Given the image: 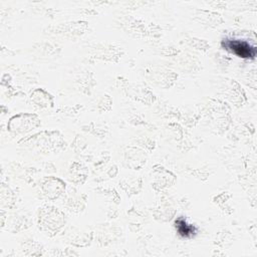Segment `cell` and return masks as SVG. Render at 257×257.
<instances>
[{"label": "cell", "mask_w": 257, "mask_h": 257, "mask_svg": "<svg viewBox=\"0 0 257 257\" xmlns=\"http://www.w3.org/2000/svg\"><path fill=\"white\" fill-rule=\"evenodd\" d=\"M117 174H118V167L116 166V165H111L108 169H107V171H106V176L108 177V178H115L116 176H117Z\"/></svg>", "instance_id": "44"}, {"label": "cell", "mask_w": 257, "mask_h": 257, "mask_svg": "<svg viewBox=\"0 0 257 257\" xmlns=\"http://www.w3.org/2000/svg\"><path fill=\"white\" fill-rule=\"evenodd\" d=\"M0 112H1L2 115L6 114V113L8 112V107H6L5 104H1V105H0Z\"/></svg>", "instance_id": "47"}, {"label": "cell", "mask_w": 257, "mask_h": 257, "mask_svg": "<svg viewBox=\"0 0 257 257\" xmlns=\"http://www.w3.org/2000/svg\"><path fill=\"white\" fill-rule=\"evenodd\" d=\"M232 194L229 192H221L218 195L213 197V203L220 208L226 215H231L234 212V209L229 205V200L232 198Z\"/></svg>", "instance_id": "29"}, {"label": "cell", "mask_w": 257, "mask_h": 257, "mask_svg": "<svg viewBox=\"0 0 257 257\" xmlns=\"http://www.w3.org/2000/svg\"><path fill=\"white\" fill-rule=\"evenodd\" d=\"M17 145L40 154H58L67 149L68 144L58 130H42L30 136L21 138Z\"/></svg>", "instance_id": "1"}, {"label": "cell", "mask_w": 257, "mask_h": 257, "mask_svg": "<svg viewBox=\"0 0 257 257\" xmlns=\"http://www.w3.org/2000/svg\"><path fill=\"white\" fill-rule=\"evenodd\" d=\"M89 53H90V56L88 57L92 61L101 60L105 62L117 63L119 59L122 57V55L124 54V51L121 47L116 46L114 44L97 42V43H93L90 46Z\"/></svg>", "instance_id": "9"}, {"label": "cell", "mask_w": 257, "mask_h": 257, "mask_svg": "<svg viewBox=\"0 0 257 257\" xmlns=\"http://www.w3.org/2000/svg\"><path fill=\"white\" fill-rule=\"evenodd\" d=\"M191 174L195 178H197L198 180H201V181H206L210 176V173L205 169H194V170H192Z\"/></svg>", "instance_id": "42"}, {"label": "cell", "mask_w": 257, "mask_h": 257, "mask_svg": "<svg viewBox=\"0 0 257 257\" xmlns=\"http://www.w3.org/2000/svg\"><path fill=\"white\" fill-rule=\"evenodd\" d=\"M184 40H185L186 44L189 47H191V48H193L195 50L201 51V52H206L211 47L209 41H207L204 38H199V37H196V36H189V35H187Z\"/></svg>", "instance_id": "31"}, {"label": "cell", "mask_w": 257, "mask_h": 257, "mask_svg": "<svg viewBox=\"0 0 257 257\" xmlns=\"http://www.w3.org/2000/svg\"><path fill=\"white\" fill-rule=\"evenodd\" d=\"M81 130L87 134H90L98 139H104L109 134L108 126L100 123H95L93 121H90L89 123H86L81 126Z\"/></svg>", "instance_id": "30"}, {"label": "cell", "mask_w": 257, "mask_h": 257, "mask_svg": "<svg viewBox=\"0 0 257 257\" xmlns=\"http://www.w3.org/2000/svg\"><path fill=\"white\" fill-rule=\"evenodd\" d=\"M88 29V22L85 20H73L56 25H50L43 29L44 34L60 36L67 39H74L82 36Z\"/></svg>", "instance_id": "8"}, {"label": "cell", "mask_w": 257, "mask_h": 257, "mask_svg": "<svg viewBox=\"0 0 257 257\" xmlns=\"http://www.w3.org/2000/svg\"><path fill=\"white\" fill-rule=\"evenodd\" d=\"M113 100L112 97L108 93H102L95 102V110L99 113L107 112L112 109Z\"/></svg>", "instance_id": "32"}, {"label": "cell", "mask_w": 257, "mask_h": 257, "mask_svg": "<svg viewBox=\"0 0 257 257\" xmlns=\"http://www.w3.org/2000/svg\"><path fill=\"white\" fill-rule=\"evenodd\" d=\"M193 19L200 25L208 28H217L224 23V18L219 12L209 9H196Z\"/></svg>", "instance_id": "17"}, {"label": "cell", "mask_w": 257, "mask_h": 257, "mask_svg": "<svg viewBox=\"0 0 257 257\" xmlns=\"http://www.w3.org/2000/svg\"><path fill=\"white\" fill-rule=\"evenodd\" d=\"M18 200V194L17 192L12 189L9 184L5 183L4 180H1L0 184V203L1 208H4L6 210L8 209H14L16 207V203Z\"/></svg>", "instance_id": "22"}, {"label": "cell", "mask_w": 257, "mask_h": 257, "mask_svg": "<svg viewBox=\"0 0 257 257\" xmlns=\"http://www.w3.org/2000/svg\"><path fill=\"white\" fill-rule=\"evenodd\" d=\"M88 174H89L88 168L84 164L78 161H73L68 168L67 179L74 186H80L86 182L88 178Z\"/></svg>", "instance_id": "20"}, {"label": "cell", "mask_w": 257, "mask_h": 257, "mask_svg": "<svg viewBox=\"0 0 257 257\" xmlns=\"http://www.w3.org/2000/svg\"><path fill=\"white\" fill-rule=\"evenodd\" d=\"M37 228L47 237L59 234L67 224L66 214L52 205H45L38 209L36 216Z\"/></svg>", "instance_id": "3"}, {"label": "cell", "mask_w": 257, "mask_h": 257, "mask_svg": "<svg viewBox=\"0 0 257 257\" xmlns=\"http://www.w3.org/2000/svg\"><path fill=\"white\" fill-rule=\"evenodd\" d=\"M150 176L152 178V188L157 192H163L173 187L177 182V176L160 164L152 167Z\"/></svg>", "instance_id": "10"}, {"label": "cell", "mask_w": 257, "mask_h": 257, "mask_svg": "<svg viewBox=\"0 0 257 257\" xmlns=\"http://www.w3.org/2000/svg\"><path fill=\"white\" fill-rule=\"evenodd\" d=\"M116 84L125 96L143 104L152 105L158 100L155 92L146 83H134L130 82L128 79H126L124 76H117Z\"/></svg>", "instance_id": "5"}, {"label": "cell", "mask_w": 257, "mask_h": 257, "mask_svg": "<svg viewBox=\"0 0 257 257\" xmlns=\"http://www.w3.org/2000/svg\"><path fill=\"white\" fill-rule=\"evenodd\" d=\"M224 97L235 107L239 108L247 102V96L244 88L235 79H229L227 85H225L223 91Z\"/></svg>", "instance_id": "16"}, {"label": "cell", "mask_w": 257, "mask_h": 257, "mask_svg": "<svg viewBox=\"0 0 257 257\" xmlns=\"http://www.w3.org/2000/svg\"><path fill=\"white\" fill-rule=\"evenodd\" d=\"M208 4L210 6H212V8H216V9H225L227 4L224 1H212V2H208Z\"/></svg>", "instance_id": "46"}, {"label": "cell", "mask_w": 257, "mask_h": 257, "mask_svg": "<svg viewBox=\"0 0 257 257\" xmlns=\"http://www.w3.org/2000/svg\"><path fill=\"white\" fill-rule=\"evenodd\" d=\"M174 227L177 234L183 239H193L198 234V227L190 223L184 216H180L175 219Z\"/></svg>", "instance_id": "23"}, {"label": "cell", "mask_w": 257, "mask_h": 257, "mask_svg": "<svg viewBox=\"0 0 257 257\" xmlns=\"http://www.w3.org/2000/svg\"><path fill=\"white\" fill-rule=\"evenodd\" d=\"M232 58L227 56V55H223L220 53H216V62L222 66V67H228L229 63L231 62Z\"/></svg>", "instance_id": "43"}, {"label": "cell", "mask_w": 257, "mask_h": 257, "mask_svg": "<svg viewBox=\"0 0 257 257\" xmlns=\"http://www.w3.org/2000/svg\"><path fill=\"white\" fill-rule=\"evenodd\" d=\"M36 51L46 57H57L62 52V47L55 42L51 41H41L34 45Z\"/></svg>", "instance_id": "28"}, {"label": "cell", "mask_w": 257, "mask_h": 257, "mask_svg": "<svg viewBox=\"0 0 257 257\" xmlns=\"http://www.w3.org/2000/svg\"><path fill=\"white\" fill-rule=\"evenodd\" d=\"M255 40V31H235L232 36L222 39L221 46L239 58L255 59L257 55Z\"/></svg>", "instance_id": "2"}, {"label": "cell", "mask_w": 257, "mask_h": 257, "mask_svg": "<svg viewBox=\"0 0 257 257\" xmlns=\"http://www.w3.org/2000/svg\"><path fill=\"white\" fill-rule=\"evenodd\" d=\"M130 122H131L132 124L136 125V126L143 125V126H145V127H147V128L156 130V126H155L153 123H151L149 120L144 119V118L142 117V115H136V116L132 117V118L130 119Z\"/></svg>", "instance_id": "38"}, {"label": "cell", "mask_w": 257, "mask_h": 257, "mask_svg": "<svg viewBox=\"0 0 257 257\" xmlns=\"http://www.w3.org/2000/svg\"><path fill=\"white\" fill-rule=\"evenodd\" d=\"M148 154V152L136 145L126 146L122 154V164L130 170L139 171L147 164L149 159Z\"/></svg>", "instance_id": "13"}, {"label": "cell", "mask_w": 257, "mask_h": 257, "mask_svg": "<svg viewBox=\"0 0 257 257\" xmlns=\"http://www.w3.org/2000/svg\"><path fill=\"white\" fill-rule=\"evenodd\" d=\"M95 192H97V194L108 197L111 202H113L115 205H118L120 202V196L119 194L116 192L115 189L113 188H103V187H98L94 190Z\"/></svg>", "instance_id": "36"}, {"label": "cell", "mask_w": 257, "mask_h": 257, "mask_svg": "<svg viewBox=\"0 0 257 257\" xmlns=\"http://www.w3.org/2000/svg\"><path fill=\"white\" fill-rule=\"evenodd\" d=\"M143 178L141 176L137 177V178H130V179H121L118 182V186L119 188L128 196H136L139 195L142 190H143Z\"/></svg>", "instance_id": "26"}, {"label": "cell", "mask_w": 257, "mask_h": 257, "mask_svg": "<svg viewBox=\"0 0 257 257\" xmlns=\"http://www.w3.org/2000/svg\"><path fill=\"white\" fill-rule=\"evenodd\" d=\"M29 99L38 109H50L55 105L54 96L43 87L34 88L29 94Z\"/></svg>", "instance_id": "18"}, {"label": "cell", "mask_w": 257, "mask_h": 257, "mask_svg": "<svg viewBox=\"0 0 257 257\" xmlns=\"http://www.w3.org/2000/svg\"><path fill=\"white\" fill-rule=\"evenodd\" d=\"M178 65L180 69L187 73H196L202 68L200 59L192 53L185 52L180 53L178 56Z\"/></svg>", "instance_id": "21"}, {"label": "cell", "mask_w": 257, "mask_h": 257, "mask_svg": "<svg viewBox=\"0 0 257 257\" xmlns=\"http://www.w3.org/2000/svg\"><path fill=\"white\" fill-rule=\"evenodd\" d=\"M120 26L125 32L138 38H159L163 31L161 25L131 15L120 18Z\"/></svg>", "instance_id": "4"}, {"label": "cell", "mask_w": 257, "mask_h": 257, "mask_svg": "<svg viewBox=\"0 0 257 257\" xmlns=\"http://www.w3.org/2000/svg\"><path fill=\"white\" fill-rule=\"evenodd\" d=\"M146 79L153 85L161 89H169L178 80V72L165 66H148L145 69Z\"/></svg>", "instance_id": "7"}, {"label": "cell", "mask_w": 257, "mask_h": 257, "mask_svg": "<svg viewBox=\"0 0 257 257\" xmlns=\"http://www.w3.org/2000/svg\"><path fill=\"white\" fill-rule=\"evenodd\" d=\"M167 127L173 133L176 141L180 142L184 139V128L183 126L177 122V121H170L168 124H167Z\"/></svg>", "instance_id": "37"}, {"label": "cell", "mask_w": 257, "mask_h": 257, "mask_svg": "<svg viewBox=\"0 0 257 257\" xmlns=\"http://www.w3.org/2000/svg\"><path fill=\"white\" fill-rule=\"evenodd\" d=\"M51 256H79V253L70 247L65 249H53L50 253Z\"/></svg>", "instance_id": "39"}, {"label": "cell", "mask_w": 257, "mask_h": 257, "mask_svg": "<svg viewBox=\"0 0 257 257\" xmlns=\"http://www.w3.org/2000/svg\"><path fill=\"white\" fill-rule=\"evenodd\" d=\"M65 242L72 247L85 248L91 245L94 240V232L80 230L76 227L68 228L65 233L63 232Z\"/></svg>", "instance_id": "15"}, {"label": "cell", "mask_w": 257, "mask_h": 257, "mask_svg": "<svg viewBox=\"0 0 257 257\" xmlns=\"http://www.w3.org/2000/svg\"><path fill=\"white\" fill-rule=\"evenodd\" d=\"M245 80H246V83L249 87L253 88V89H256V69L253 68L251 70L248 71L246 77H245Z\"/></svg>", "instance_id": "41"}, {"label": "cell", "mask_w": 257, "mask_h": 257, "mask_svg": "<svg viewBox=\"0 0 257 257\" xmlns=\"http://www.w3.org/2000/svg\"><path fill=\"white\" fill-rule=\"evenodd\" d=\"M134 143L136 146L142 148L143 150H145L146 152L153 153L157 147V142L154 138L152 137H147V136H143V137H137L134 140Z\"/></svg>", "instance_id": "33"}, {"label": "cell", "mask_w": 257, "mask_h": 257, "mask_svg": "<svg viewBox=\"0 0 257 257\" xmlns=\"http://www.w3.org/2000/svg\"><path fill=\"white\" fill-rule=\"evenodd\" d=\"M84 108V105L81 103H76L74 105H64L60 106L56 109L58 113H62L66 116H75L77 115L80 111H82Z\"/></svg>", "instance_id": "35"}, {"label": "cell", "mask_w": 257, "mask_h": 257, "mask_svg": "<svg viewBox=\"0 0 257 257\" xmlns=\"http://www.w3.org/2000/svg\"><path fill=\"white\" fill-rule=\"evenodd\" d=\"M7 216H8L7 210L4 208H1V210H0V227H1V229H4V227L6 225Z\"/></svg>", "instance_id": "45"}, {"label": "cell", "mask_w": 257, "mask_h": 257, "mask_svg": "<svg viewBox=\"0 0 257 257\" xmlns=\"http://www.w3.org/2000/svg\"><path fill=\"white\" fill-rule=\"evenodd\" d=\"M20 252L25 257L43 256L45 254V247L40 241L34 238H27L21 242Z\"/></svg>", "instance_id": "24"}, {"label": "cell", "mask_w": 257, "mask_h": 257, "mask_svg": "<svg viewBox=\"0 0 257 257\" xmlns=\"http://www.w3.org/2000/svg\"><path fill=\"white\" fill-rule=\"evenodd\" d=\"M88 146V141L85 137H83L80 134H76L75 137L73 138L71 144H70V149L76 153V154H80L82 153Z\"/></svg>", "instance_id": "34"}, {"label": "cell", "mask_w": 257, "mask_h": 257, "mask_svg": "<svg viewBox=\"0 0 257 257\" xmlns=\"http://www.w3.org/2000/svg\"><path fill=\"white\" fill-rule=\"evenodd\" d=\"M32 223H33V221H32L29 214H27V213H17L16 215H14V217L11 220L9 230L13 234L20 233V232L25 231L28 228H30L32 226Z\"/></svg>", "instance_id": "27"}, {"label": "cell", "mask_w": 257, "mask_h": 257, "mask_svg": "<svg viewBox=\"0 0 257 257\" xmlns=\"http://www.w3.org/2000/svg\"><path fill=\"white\" fill-rule=\"evenodd\" d=\"M74 83H75L76 89L80 93L89 96L97 82H96L95 75L91 70L82 69L77 73Z\"/></svg>", "instance_id": "19"}, {"label": "cell", "mask_w": 257, "mask_h": 257, "mask_svg": "<svg viewBox=\"0 0 257 257\" xmlns=\"http://www.w3.org/2000/svg\"><path fill=\"white\" fill-rule=\"evenodd\" d=\"M42 196L48 201H55L62 197L67 189V185L61 178L54 176L43 177L39 183Z\"/></svg>", "instance_id": "11"}, {"label": "cell", "mask_w": 257, "mask_h": 257, "mask_svg": "<svg viewBox=\"0 0 257 257\" xmlns=\"http://www.w3.org/2000/svg\"><path fill=\"white\" fill-rule=\"evenodd\" d=\"M176 209L166 200H162L153 209V217L155 220L167 223L173 220L176 216Z\"/></svg>", "instance_id": "25"}, {"label": "cell", "mask_w": 257, "mask_h": 257, "mask_svg": "<svg viewBox=\"0 0 257 257\" xmlns=\"http://www.w3.org/2000/svg\"><path fill=\"white\" fill-rule=\"evenodd\" d=\"M121 235V228L115 224H100L94 232L95 243L99 247H107Z\"/></svg>", "instance_id": "14"}, {"label": "cell", "mask_w": 257, "mask_h": 257, "mask_svg": "<svg viewBox=\"0 0 257 257\" xmlns=\"http://www.w3.org/2000/svg\"><path fill=\"white\" fill-rule=\"evenodd\" d=\"M62 197V205L68 212L72 214H81L84 212L88 200L87 194L78 192L74 187H70L66 189Z\"/></svg>", "instance_id": "12"}, {"label": "cell", "mask_w": 257, "mask_h": 257, "mask_svg": "<svg viewBox=\"0 0 257 257\" xmlns=\"http://www.w3.org/2000/svg\"><path fill=\"white\" fill-rule=\"evenodd\" d=\"M41 125V118L34 112H19L12 115L6 124L7 132L12 136H24Z\"/></svg>", "instance_id": "6"}, {"label": "cell", "mask_w": 257, "mask_h": 257, "mask_svg": "<svg viewBox=\"0 0 257 257\" xmlns=\"http://www.w3.org/2000/svg\"><path fill=\"white\" fill-rule=\"evenodd\" d=\"M161 53L165 56H170V57H175V56H178L180 53H181V50L176 47V46H173V45H166V46H163L161 48Z\"/></svg>", "instance_id": "40"}]
</instances>
